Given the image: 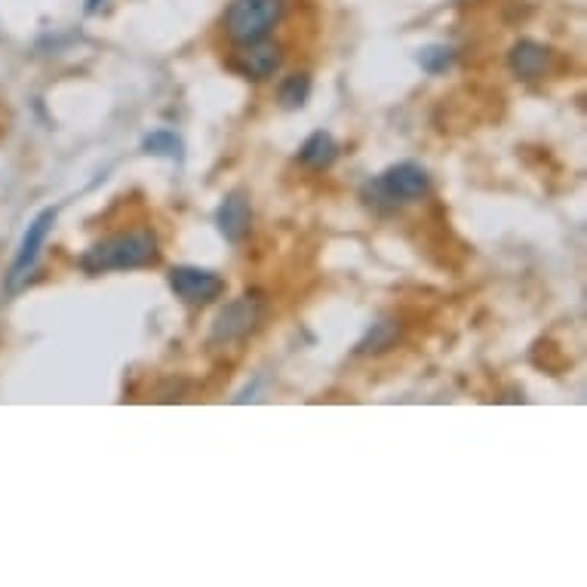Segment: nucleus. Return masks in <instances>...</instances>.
Listing matches in <instances>:
<instances>
[{"label": "nucleus", "instance_id": "obj_8", "mask_svg": "<svg viewBox=\"0 0 587 587\" xmlns=\"http://www.w3.org/2000/svg\"><path fill=\"white\" fill-rule=\"evenodd\" d=\"M280 62H283V53H280L277 44H271L268 37L265 40H256V44H243L234 53V59H231L234 71H240L249 80H265V77H271L280 68Z\"/></svg>", "mask_w": 587, "mask_h": 587}, {"label": "nucleus", "instance_id": "obj_6", "mask_svg": "<svg viewBox=\"0 0 587 587\" xmlns=\"http://www.w3.org/2000/svg\"><path fill=\"white\" fill-rule=\"evenodd\" d=\"M170 289L185 305H209L225 296V277L197 265H176L170 268Z\"/></svg>", "mask_w": 587, "mask_h": 587}, {"label": "nucleus", "instance_id": "obj_15", "mask_svg": "<svg viewBox=\"0 0 587 587\" xmlns=\"http://www.w3.org/2000/svg\"><path fill=\"white\" fill-rule=\"evenodd\" d=\"M102 4H105V0H87V13L93 16V13H96V10H99Z\"/></svg>", "mask_w": 587, "mask_h": 587}, {"label": "nucleus", "instance_id": "obj_11", "mask_svg": "<svg viewBox=\"0 0 587 587\" xmlns=\"http://www.w3.org/2000/svg\"><path fill=\"white\" fill-rule=\"evenodd\" d=\"M400 332H403L400 320H382V323H375V326L369 329L366 339L357 345V354H382V351L394 348L397 339H400Z\"/></svg>", "mask_w": 587, "mask_h": 587}, {"label": "nucleus", "instance_id": "obj_1", "mask_svg": "<svg viewBox=\"0 0 587 587\" xmlns=\"http://www.w3.org/2000/svg\"><path fill=\"white\" fill-rule=\"evenodd\" d=\"M160 259V246L154 231L136 228L111 234L99 243H93L87 253L80 256V268L87 274H108V271H136V268H151Z\"/></svg>", "mask_w": 587, "mask_h": 587}, {"label": "nucleus", "instance_id": "obj_4", "mask_svg": "<svg viewBox=\"0 0 587 587\" xmlns=\"http://www.w3.org/2000/svg\"><path fill=\"white\" fill-rule=\"evenodd\" d=\"M372 191L385 197L388 203H412V200H422L431 191V176L422 163L400 160L372 182Z\"/></svg>", "mask_w": 587, "mask_h": 587}, {"label": "nucleus", "instance_id": "obj_13", "mask_svg": "<svg viewBox=\"0 0 587 587\" xmlns=\"http://www.w3.org/2000/svg\"><path fill=\"white\" fill-rule=\"evenodd\" d=\"M142 151L154 157H182V139L170 130H154L142 139Z\"/></svg>", "mask_w": 587, "mask_h": 587}, {"label": "nucleus", "instance_id": "obj_7", "mask_svg": "<svg viewBox=\"0 0 587 587\" xmlns=\"http://www.w3.org/2000/svg\"><path fill=\"white\" fill-rule=\"evenodd\" d=\"M216 225L219 234L228 243H243L249 228H253V203H249L246 191H231L225 194V200L216 209Z\"/></svg>", "mask_w": 587, "mask_h": 587}, {"label": "nucleus", "instance_id": "obj_5", "mask_svg": "<svg viewBox=\"0 0 587 587\" xmlns=\"http://www.w3.org/2000/svg\"><path fill=\"white\" fill-rule=\"evenodd\" d=\"M56 216H59L56 206H47V209H40V213L31 219V225L25 228L22 243L16 249V259L10 265V277H7L10 289H19L28 280V274L34 271V265L40 259V249H44V243H47V237H50V231L56 225Z\"/></svg>", "mask_w": 587, "mask_h": 587}, {"label": "nucleus", "instance_id": "obj_2", "mask_svg": "<svg viewBox=\"0 0 587 587\" xmlns=\"http://www.w3.org/2000/svg\"><path fill=\"white\" fill-rule=\"evenodd\" d=\"M283 19V0H231L225 10V34L231 44H256L265 40Z\"/></svg>", "mask_w": 587, "mask_h": 587}, {"label": "nucleus", "instance_id": "obj_14", "mask_svg": "<svg viewBox=\"0 0 587 587\" xmlns=\"http://www.w3.org/2000/svg\"><path fill=\"white\" fill-rule=\"evenodd\" d=\"M452 62H455V53L440 44L425 47L422 53H418V65H422V71H428V74H443L452 68Z\"/></svg>", "mask_w": 587, "mask_h": 587}, {"label": "nucleus", "instance_id": "obj_9", "mask_svg": "<svg viewBox=\"0 0 587 587\" xmlns=\"http://www.w3.org/2000/svg\"><path fill=\"white\" fill-rule=\"evenodd\" d=\"M508 65L520 80H538L551 68V50L544 44H535V40H520L508 53Z\"/></svg>", "mask_w": 587, "mask_h": 587}, {"label": "nucleus", "instance_id": "obj_3", "mask_svg": "<svg viewBox=\"0 0 587 587\" xmlns=\"http://www.w3.org/2000/svg\"><path fill=\"white\" fill-rule=\"evenodd\" d=\"M265 314V302L259 292H243L240 299L228 302L219 317L213 320V329H209V342L213 345H231V342H243L249 332L259 326Z\"/></svg>", "mask_w": 587, "mask_h": 587}, {"label": "nucleus", "instance_id": "obj_10", "mask_svg": "<svg viewBox=\"0 0 587 587\" xmlns=\"http://www.w3.org/2000/svg\"><path fill=\"white\" fill-rule=\"evenodd\" d=\"M335 157H339V142H335L326 130L311 133L299 148V163L308 166V170H329Z\"/></svg>", "mask_w": 587, "mask_h": 587}, {"label": "nucleus", "instance_id": "obj_12", "mask_svg": "<svg viewBox=\"0 0 587 587\" xmlns=\"http://www.w3.org/2000/svg\"><path fill=\"white\" fill-rule=\"evenodd\" d=\"M311 96V77L308 74H289L283 83H280V90H277V99L283 108H302Z\"/></svg>", "mask_w": 587, "mask_h": 587}]
</instances>
